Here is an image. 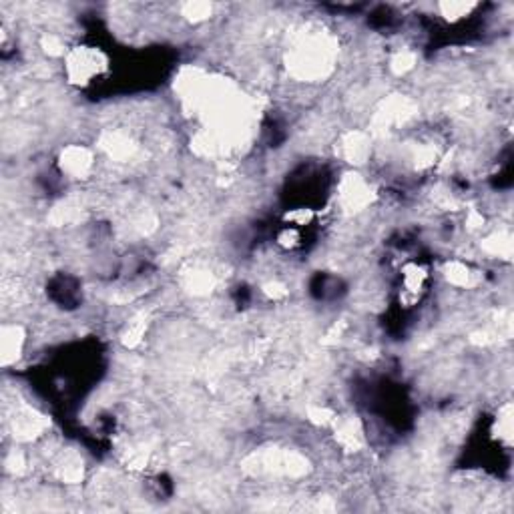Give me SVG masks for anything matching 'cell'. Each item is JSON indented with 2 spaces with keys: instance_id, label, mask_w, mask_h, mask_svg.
Masks as SVG:
<instances>
[{
  "instance_id": "6da1fadb",
  "label": "cell",
  "mask_w": 514,
  "mask_h": 514,
  "mask_svg": "<svg viewBox=\"0 0 514 514\" xmlns=\"http://www.w3.org/2000/svg\"><path fill=\"white\" fill-rule=\"evenodd\" d=\"M63 167L71 175H85L87 169L91 167V155L85 149L73 147V149L66 151L65 157H63Z\"/></svg>"
}]
</instances>
